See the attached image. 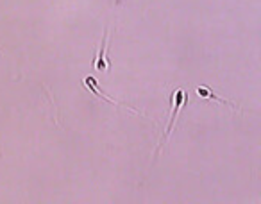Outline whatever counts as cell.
I'll use <instances>...</instances> for the list:
<instances>
[{
    "instance_id": "4",
    "label": "cell",
    "mask_w": 261,
    "mask_h": 204,
    "mask_svg": "<svg viewBox=\"0 0 261 204\" xmlns=\"http://www.w3.org/2000/svg\"><path fill=\"white\" fill-rule=\"evenodd\" d=\"M197 93H199L200 97H206V98H213V100H217V102H222V104H225V106H229V108H232V110L240 111V108H236L234 104H232V102L225 100V98H220V97H217V95H215L213 91L210 90V88H202V86H199V88H197Z\"/></svg>"
},
{
    "instance_id": "1",
    "label": "cell",
    "mask_w": 261,
    "mask_h": 204,
    "mask_svg": "<svg viewBox=\"0 0 261 204\" xmlns=\"http://www.w3.org/2000/svg\"><path fill=\"white\" fill-rule=\"evenodd\" d=\"M185 98H186V93L182 90H177L172 93V106H174V110H172L170 122H168L167 133H165V140H167V136L170 135L172 128H174V122H175V118H177V113H179V110H181V106L185 104Z\"/></svg>"
},
{
    "instance_id": "2",
    "label": "cell",
    "mask_w": 261,
    "mask_h": 204,
    "mask_svg": "<svg viewBox=\"0 0 261 204\" xmlns=\"http://www.w3.org/2000/svg\"><path fill=\"white\" fill-rule=\"evenodd\" d=\"M84 86H86L88 90H91V91H93V93H97L100 98H104V100H108V102H111V104H115V106H122V108H125V110L133 111V113H136V115H142L138 110H135V108L125 106V104H120V102H116V100H111V98H109L108 95H104V93H102V91L97 88V83H95V79H93V77H86V79H84ZM142 117H145V115H142Z\"/></svg>"
},
{
    "instance_id": "3",
    "label": "cell",
    "mask_w": 261,
    "mask_h": 204,
    "mask_svg": "<svg viewBox=\"0 0 261 204\" xmlns=\"http://www.w3.org/2000/svg\"><path fill=\"white\" fill-rule=\"evenodd\" d=\"M108 31L104 33V38H102V47H100V54H98V59L97 63H95V66H97L98 72H104V70L109 68V63L106 61V50H108Z\"/></svg>"
}]
</instances>
